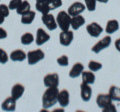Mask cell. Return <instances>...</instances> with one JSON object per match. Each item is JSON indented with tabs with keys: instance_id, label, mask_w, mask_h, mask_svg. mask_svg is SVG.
Here are the masks:
<instances>
[{
	"instance_id": "cell-1",
	"label": "cell",
	"mask_w": 120,
	"mask_h": 112,
	"mask_svg": "<svg viewBox=\"0 0 120 112\" xmlns=\"http://www.w3.org/2000/svg\"><path fill=\"white\" fill-rule=\"evenodd\" d=\"M58 92L57 87H47L42 95V106L44 109H49L57 103Z\"/></svg>"
},
{
	"instance_id": "cell-2",
	"label": "cell",
	"mask_w": 120,
	"mask_h": 112,
	"mask_svg": "<svg viewBox=\"0 0 120 112\" xmlns=\"http://www.w3.org/2000/svg\"><path fill=\"white\" fill-rule=\"evenodd\" d=\"M56 22H57L58 27L62 31L69 30L71 27V16L66 11H60L56 16Z\"/></svg>"
},
{
	"instance_id": "cell-3",
	"label": "cell",
	"mask_w": 120,
	"mask_h": 112,
	"mask_svg": "<svg viewBox=\"0 0 120 112\" xmlns=\"http://www.w3.org/2000/svg\"><path fill=\"white\" fill-rule=\"evenodd\" d=\"M45 57V53L41 49H36L29 51L27 53V61L29 65H34L36 63L40 62L41 60H43Z\"/></svg>"
},
{
	"instance_id": "cell-4",
	"label": "cell",
	"mask_w": 120,
	"mask_h": 112,
	"mask_svg": "<svg viewBox=\"0 0 120 112\" xmlns=\"http://www.w3.org/2000/svg\"><path fill=\"white\" fill-rule=\"evenodd\" d=\"M110 45H111V36L109 34H107V36L103 37V38L99 40L96 44H94V45L92 46L91 50H92V52H94V53L97 54V53H100L102 50L108 48Z\"/></svg>"
},
{
	"instance_id": "cell-5",
	"label": "cell",
	"mask_w": 120,
	"mask_h": 112,
	"mask_svg": "<svg viewBox=\"0 0 120 112\" xmlns=\"http://www.w3.org/2000/svg\"><path fill=\"white\" fill-rule=\"evenodd\" d=\"M41 20H42L43 24L46 26V28L49 31H53L58 27L57 22H56V18L50 13L43 14L42 17H41Z\"/></svg>"
},
{
	"instance_id": "cell-6",
	"label": "cell",
	"mask_w": 120,
	"mask_h": 112,
	"mask_svg": "<svg viewBox=\"0 0 120 112\" xmlns=\"http://www.w3.org/2000/svg\"><path fill=\"white\" fill-rule=\"evenodd\" d=\"M86 31L88 32V34L91 37L97 38V37H99L101 33L103 32V28L101 27V25H99L97 22H91L90 24L86 26Z\"/></svg>"
},
{
	"instance_id": "cell-7",
	"label": "cell",
	"mask_w": 120,
	"mask_h": 112,
	"mask_svg": "<svg viewBox=\"0 0 120 112\" xmlns=\"http://www.w3.org/2000/svg\"><path fill=\"white\" fill-rule=\"evenodd\" d=\"M74 33L71 30H65L62 31L59 34V42L62 46H69L73 41Z\"/></svg>"
},
{
	"instance_id": "cell-8",
	"label": "cell",
	"mask_w": 120,
	"mask_h": 112,
	"mask_svg": "<svg viewBox=\"0 0 120 112\" xmlns=\"http://www.w3.org/2000/svg\"><path fill=\"white\" fill-rule=\"evenodd\" d=\"M43 83L46 87H58L59 85V76L57 73L47 74L43 78Z\"/></svg>"
},
{
	"instance_id": "cell-9",
	"label": "cell",
	"mask_w": 120,
	"mask_h": 112,
	"mask_svg": "<svg viewBox=\"0 0 120 112\" xmlns=\"http://www.w3.org/2000/svg\"><path fill=\"white\" fill-rule=\"evenodd\" d=\"M50 40V35L48 34V33L44 30L43 28H38L36 31V44L38 46H41L45 44L46 42Z\"/></svg>"
},
{
	"instance_id": "cell-10",
	"label": "cell",
	"mask_w": 120,
	"mask_h": 112,
	"mask_svg": "<svg viewBox=\"0 0 120 112\" xmlns=\"http://www.w3.org/2000/svg\"><path fill=\"white\" fill-rule=\"evenodd\" d=\"M85 9H86L85 4H83V3H81L79 1H77V2L72 3V4L69 6L68 14L70 16H76V15H79V14H81Z\"/></svg>"
},
{
	"instance_id": "cell-11",
	"label": "cell",
	"mask_w": 120,
	"mask_h": 112,
	"mask_svg": "<svg viewBox=\"0 0 120 112\" xmlns=\"http://www.w3.org/2000/svg\"><path fill=\"white\" fill-rule=\"evenodd\" d=\"M80 96H81V99L84 102H88L91 99L92 88L90 87L89 84H86L84 82H82L80 84Z\"/></svg>"
},
{
	"instance_id": "cell-12",
	"label": "cell",
	"mask_w": 120,
	"mask_h": 112,
	"mask_svg": "<svg viewBox=\"0 0 120 112\" xmlns=\"http://www.w3.org/2000/svg\"><path fill=\"white\" fill-rule=\"evenodd\" d=\"M57 102L62 108H65L69 105L70 102V94L67 90H61L58 92V97H57Z\"/></svg>"
},
{
	"instance_id": "cell-13",
	"label": "cell",
	"mask_w": 120,
	"mask_h": 112,
	"mask_svg": "<svg viewBox=\"0 0 120 112\" xmlns=\"http://www.w3.org/2000/svg\"><path fill=\"white\" fill-rule=\"evenodd\" d=\"M25 92V87L20 83L14 84L12 88H11V96L13 97L15 100H19L22 96H23Z\"/></svg>"
},
{
	"instance_id": "cell-14",
	"label": "cell",
	"mask_w": 120,
	"mask_h": 112,
	"mask_svg": "<svg viewBox=\"0 0 120 112\" xmlns=\"http://www.w3.org/2000/svg\"><path fill=\"white\" fill-rule=\"evenodd\" d=\"M112 103V99L110 98L109 94H104V93H101V94L97 95L96 98V104L97 106L101 109H103L104 107H106L108 104Z\"/></svg>"
},
{
	"instance_id": "cell-15",
	"label": "cell",
	"mask_w": 120,
	"mask_h": 112,
	"mask_svg": "<svg viewBox=\"0 0 120 112\" xmlns=\"http://www.w3.org/2000/svg\"><path fill=\"white\" fill-rule=\"evenodd\" d=\"M9 59L14 62H22V61H24L25 59H27V54H26L23 50L17 49V50H14L11 52L9 55Z\"/></svg>"
},
{
	"instance_id": "cell-16",
	"label": "cell",
	"mask_w": 120,
	"mask_h": 112,
	"mask_svg": "<svg viewBox=\"0 0 120 112\" xmlns=\"http://www.w3.org/2000/svg\"><path fill=\"white\" fill-rule=\"evenodd\" d=\"M16 101L12 96L6 98L1 104V109L4 111H14L16 109Z\"/></svg>"
},
{
	"instance_id": "cell-17",
	"label": "cell",
	"mask_w": 120,
	"mask_h": 112,
	"mask_svg": "<svg viewBox=\"0 0 120 112\" xmlns=\"http://www.w3.org/2000/svg\"><path fill=\"white\" fill-rule=\"evenodd\" d=\"M85 24V18L79 14L76 16H71V28L73 30H78Z\"/></svg>"
},
{
	"instance_id": "cell-18",
	"label": "cell",
	"mask_w": 120,
	"mask_h": 112,
	"mask_svg": "<svg viewBox=\"0 0 120 112\" xmlns=\"http://www.w3.org/2000/svg\"><path fill=\"white\" fill-rule=\"evenodd\" d=\"M84 70V65L80 62H77L72 66V68L69 71V77L70 78H77L81 75V73Z\"/></svg>"
},
{
	"instance_id": "cell-19",
	"label": "cell",
	"mask_w": 120,
	"mask_h": 112,
	"mask_svg": "<svg viewBox=\"0 0 120 112\" xmlns=\"http://www.w3.org/2000/svg\"><path fill=\"white\" fill-rule=\"evenodd\" d=\"M119 29V22L115 19H111L107 22L106 27H105V32L107 34H113Z\"/></svg>"
},
{
	"instance_id": "cell-20",
	"label": "cell",
	"mask_w": 120,
	"mask_h": 112,
	"mask_svg": "<svg viewBox=\"0 0 120 112\" xmlns=\"http://www.w3.org/2000/svg\"><path fill=\"white\" fill-rule=\"evenodd\" d=\"M81 77H82V82H84L86 84H89V85L94 84L95 79H96L95 74L92 71H90V70L89 71H84L83 70V72L81 73Z\"/></svg>"
},
{
	"instance_id": "cell-21",
	"label": "cell",
	"mask_w": 120,
	"mask_h": 112,
	"mask_svg": "<svg viewBox=\"0 0 120 112\" xmlns=\"http://www.w3.org/2000/svg\"><path fill=\"white\" fill-rule=\"evenodd\" d=\"M35 19V12L32 10L28 11L27 13L21 15V23L22 24H25V25H29L31 24L33 21Z\"/></svg>"
},
{
	"instance_id": "cell-22",
	"label": "cell",
	"mask_w": 120,
	"mask_h": 112,
	"mask_svg": "<svg viewBox=\"0 0 120 112\" xmlns=\"http://www.w3.org/2000/svg\"><path fill=\"white\" fill-rule=\"evenodd\" d=\"M108 94L112 99V101H120V87L112 85L109 89Z\"/></svg>"
},
{
	"instance_id": "cell-23",
	"label": "cell",
	"mask_w": 120,
	"mask_h": 112,
	"mask_svg": "<svg viewBox=\"0 0 120 112\" xmlns=\"http://www.w3.org/2000/svg\"><path fill=\"white\" fill-rule=\"evenodd\" d=\"M30 10H31V5H30V3L28 1H26V0H23V1L21 2L20 6L16 9V12H17L18 15L21 16V15H23V14L27 13Z\"/></svg>"
},
{
	"instance_id": "cell-24",
	"label": "cell",
	"mask_w": 120,
	"mask_h": 112,
	"mask_svg": "<svg viewBox=\"0 0 120 112\" xmlns=\"http://www.w3.org/2000/svg\"><path fill=\"white\" fill-rule=\"evenodd\" d=\"M35 8L36 10L40 12L41 14H47L51 11V7L50 4H47V3H41V2H36V5H35Z\"/></svg>"
},
{
	"instance_id": "cell-25",
	"label": "cell",
	"mask_w": 120,
	"mask_h": 112,
	"mask_svg": "<svg viewBox=\"0 0 120 112\" xmlns=\"http://www.w3.org/2000/svg\"><path fill=\"white\" fill-rule=\"evenodd\" d=\"M20 41L23 45H30V44H32L35 41V37L32 33L27 32V33H24V34L21 36Z\"/></svg>"
},
{
	"instance_id": "cell-26",
	"label": "cell",
	"mask_w": 120,
	"mask_h": 112,
	"mask_svg": "<svg viewBox=\"0 0 120 112\" xmlns=\"http://www.w3.org/2000/svg\"><path fill=\"white\" fill-rule=\"evenodd\" d=\"M88 68L90 71L92 72H96V71H99V70L102 68V64L98 61H95V60H91L89 61L88 63Z\"/></svg>"
},
{
	"instance_id": "cell-27",
	"label": "cell",
	"mask_w": 120,
	"mask_h": 112,
	"mask_svg": "<svg viewBox=\"0 0 120 112\" xmlns=\"http://www.w3.org/2000/svg\"><path fill=\"white\" fill-rule=\"evenodd\" d=\"M84 3L87 10L94 11L96 9V3H97L96 0H84Z\"/></svg>"
},
{
	"instance_id": "cell-28",
	"label": "cell",
	"mask_w": 120,
	"mask_h": 112,
	"mask_svg": "<svg viewBox=\"0 0 120 112\" xmlns=\"http://www.w3.org/2000/svg\"><path fill=\"white\" fill-rule=\"evenodd\" d=\"M57 64L59 66H62V67H65V66H68L69 64V59L66 55H62L60 57L57 58Z\"/></svg>"
},
{
	"instance_id": "cell-29",
	"label": "cell",
	"mask_w": 120,
	"mask_h": 112,
	"mask_svg": "<svg viewBox=\"0 0 120 112\" xmlns=\"http://www.w3.org/2000/svg\"><path fill=\"white\" fill-rule=\"evenodd\" d=\"M9 60V56L7 54L5 50H3L2 48H0V63L1 64H6Z\"/></svg>"
},
{
	"instance_id": "cell-30",
	"label": "cell",
	"mask_w": 120,
	"mask_h": 112,
	"mask_svg": "<svg viewBox=\"0 0 120 112\" xmlns=\"http://www.w3.org/2000/svg\"><path fill=\"white\" fill-rule=\"evenodd\" d=\"M23 1V0H11L8 4V7L10 10H16L18 7L20 6L21 2Z\"/></svg>"
},
{
	"instance_id": "cell-31",
	"label": "cell",
	"mask_w": 120,
	"mask_h": 112,
	"mask_svg": "<svg viewBox=\"0 0 120 112\" xmlns=\"http://www.w3.org/2000/svg\"><path fill=\"white\" fill-rule=\"evenodd\" d=\"M0 13H1L5 18L7 16H9V13H10L9 7L5 4H0Z\"/></svg>"
},
{
	"instance_id": "cell-32",
	"label": "cell",
	"mask_w": 120,
	"mask_h": 112,
	"mask_svg": "<svg viewBox=\"0 0 120 112\" xmlns=\"http://www.w3.org/2000/svg\"><path fill=\"white\" fill-rule=\"evenodd\" d=\"M62 0H52L50 2V7H51V10H54L56 8H59V7L62 6Z\"/></svg>"
},
{
	"instance_id": "cell-33",
	"label": "cell",
	"mask_w": 120,
	"mask_h": 112,
	"mask_svg": "<svg viewBox=\"0 0 120 112\" xmlns=\"http://www.w3.org/2000/svg\"><path fill=\"white\" fill-rule=\"evenodd\" d=\"M102 110H103V112H115L116 107L113 103H110V104H108L106 107H104Z\"/></svg>"
},
{
	"instance_id": "cell-34",
	"label": "cell",
	"mask_w": 120,
	"mask_h": 112,
	"mask_svg": "<svg viewBox=\"0 0 120 112\" xmlns=\"http://www.w3.org/2000/svg\"><path fill=\"white\" fill-rule=\"evenodd\" d=\"M7 38V32L5 29H3L2 27H0V40Z\"/></svg>"
},
{
	"instance_id": "cell-35",
	"label": "cell",
	"mask_w": 120,
	"mask_h": 112,
	"mask_svg": "<svg viewBox=\"0 0 120 112\" xmlns=\"http://www.w3.org/2000/svg\"><path fill=\"white\" fill-rule=\"evenodd\" d=\"M115 48L118 52H120V38H118L115 41Z\"/></svg>"
},
{
	"instance_id": "cell-36",
	"label": "cell",
	"mask_w": 120,
	"mask_h": 112,
	"mask_svg": "<svg viewBox=\"0 0 120 112\" xmlns=\"http://www.w3.org/2000/svg\"><path fill=\"white\" fill-rule=\"evenodd\" d=\"M52 0H36V2H41V3H47V4H50V2Z\"/></svg>"
},
{
	"instance_id": "cell-37",
	"label": "cell",
	"mask_w": 120,
	"mask_h": 112,
	"mask_svg": "<svg viewBox=\"0 0 120 112\" xmlns=\"http://www.w3.org/2000/svg\"><path fill=\"white\" fill-rule=\"evenodd\" d=\"M4 20H5V17L3 16L1 13H0V24H2L3 22H4Z\"/></svg>"
},
{
	"instance_id": "cell-38",
	"label": "cell",
	"mask_w": 120,
	"mask_h": 112,
	"mask_svg": "<svg viewBox=\"0 0 120 112\" xmlns=\"http://www.w3.org/2000/svg\"><path fill=\"white\" fill-rule=\"evenodd\" d=\"M97 2H100V3H107L109 0H96Z\"/></svg>"
},
{
	"instance_id": "cell-39",
	"label": "cell",
	"mask_w": 120,
	"mask_h": 112,
	"mask_svg": "<svg viewBox=\"0 0 120 112\" xmlns=\"http://www.w3.org/2000/svg\"><path fill=\"white\" fill-rule=\"evenodd\" d=\"M119 102H120V101H119Z\"/></svg>"
}]
</instances>
